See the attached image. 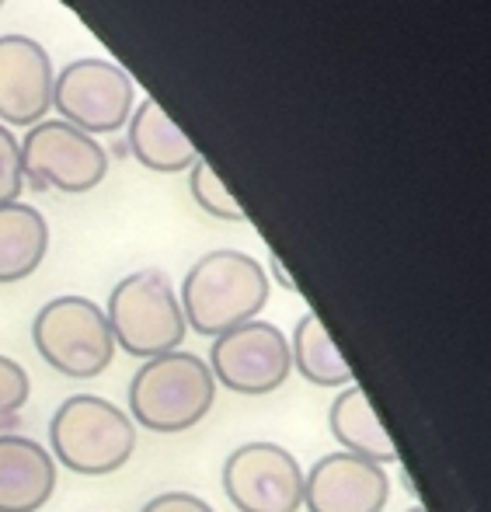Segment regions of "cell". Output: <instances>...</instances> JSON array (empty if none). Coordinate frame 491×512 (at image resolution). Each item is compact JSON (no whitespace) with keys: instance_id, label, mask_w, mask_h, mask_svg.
Instances as JSON below:
<instances>
[{"instance_id":"30bf717a","label":"cell","mask_w":491,"mask_h":512,"mask_svg":"<svg viewBox=\"0 0 491 512\" xmlns=\"http://www.w3.org/2000/svg\"><path fill=\"white\" fill-rule=\"evenodd\" d=\"M391 502L387 467L359 460L352 453H328L303 474L307 512H384Z\"/></svg>"},{"instance_id":"5b68a950","label":"cell","mask_w":491,"mask_h":512,"mask_svg":"<svg viewBox=\"0 0 491 512\" xmlns=\"http://www.w3.org/2000/svg\"><path fill=\"white\" fill-rule=\"evenodd\" d=\"M32 342L42 363L70 380L101 377L115 359V338L105 310L77 293L53 297L39 307L32 321Z\"/></svg>"},{"instance_id":"ac0fdd59","label":"cell","mask_w":491,"mask_h":512,"mask_svg":"<svg viewBox=\"0 0 491 512\" xmlns=\"http://www.w3.org/2000/svg\"><path fill=\"white\" fill-rule=\"evenodd\" d=\"M28 394H32L28 370L18 359L0 356V436L18 425V415L28 405Z\"/></svg>"},{"instance_id":"8992f818","label":"cell","mask_w":491,"mask_h":512,"mask_svg":"<svg viewBox=\"0 0 491 512\" xmlns=\"http://www.w3.org/2000/svg\"><path fill=\"white\" fill-rule=\"evenodd\" d=\"M209 373L220 387L241 398H265L276 394L293 373L290 363V338L272 321L237 324L223 331L209 345Z\"/></svg>"},{"instance_id":"7a4b0ae2","label":"cell","mask_w":491,"mask_h":512,"mask_svg":"<svg viewBox=\"0 0 491 512\" xmlns=\"http://www.w3.org/2000/svg\"><path fill=\"white\" fill-rule=\"evenodd\" d=\"M216 405V380L206 359L196 352H164L154 356L129 380V411L133 425L161 436L196 429Z\"/></svg>"},{"instance_id":"d6986e66","label":"cell","mask_w":491,"mask_h":512,"mask_svg":"<svg viewBox=\"0 0 491 512\" xmlns=\"http://www.w3.org/2000/svg\"><path fill=\"white\" fill-rule=\"evenodd\" d=\"M21 150H18V136L0 122V203H18L21 192Z\"/></svg>"},{"instance_id":"9a60e30c","label":"cell","mask_w":491,"mask_h":512,"mask_svg":"<svg viewBox=\"0 0 491 512\" xmlns=\"http://www.w3.org/2000/svg\"><path fill=\"white\" fill-rule=\"evenodd\" d=\"M49 251L46 216L28 203H0V283L28 279Z\"/></svg>"},{"instance_id":"ffe728a7","label":"cell","mask_w":491,"mask_h":512,"mask_svg":"<svg viewBox=\"0 0 491 512\" xmlns=\"http://www.w3.org/2000/svg\"><path fill=\"white\" fill-rule=\"evenodd\" d=\"M140 512H216V509L192 492H161V495H154Z\"/></svg>"},{"instance_id":"ba28073f","label":"cell","mask_w":491,"mask_h":512,"mask_svg":"<svg viewBox=\"0 0 491 512\" xmlns=\"http://www.w3.org/2000/svg\"><path fill=\"white\" fill-rule=\"evenodd\" d=\"M21 175H28L42 189L88 192L105 178L108 154L105 147L84 129L63 119L35 122L18 143Z\"/></svg>"},{"instance_id":"3957f363","label":"cell","mask_w":491,"mask_h":512,"mask_svg":"<svg viewBox=\"0 0 491 512\" xmlns=\"http://www.w3.org/2000/svg\"><path fill=\"white\" fill-rule=\"evenodd\" d=\"M49 453L56 467L81 478H105L133 460L136 425L108 398L74 394L49 418Z\"/></svg>"},{"instance_id":"52a82bcc","label":"cell","mask_w":491,"mask_h":512,"mask_svg":"<svg viewBox=\"0 0 491 512\" xmlns=\"http://www.w3.org/2000/svg\"><path fill=\"white\" fill-rule=\"evenodd\" d=\"M133 77L105 56H81L70 60L53 77V105L63 122L84 133H112L133 112Z\"/></svg>"},{"instance_id":"7402d4cb","label":"cell","mask_w":491,"mask_h":512,"mask_svg":"<svg viewBox=\"0 0 491 512\" xmlns=\"http://www.w3.org/2000/svg\"><path fill=\"white\" fill-rule=\"evenodd\" d=\"M404 512H429V509H422V506H411V509H404Z\"/></svg>"},{"instance_id":"603a6c76","label":"cell","mask_w":491,"mask_h":512,"mask_svg":"<svg viewBox=\"0 0 491 512\" xmlns=\"http://www.w3.org/2000/svg\"><path fill=\"white\" fill-rule=\"evenodd\" d=\"M0 4H4V0H0Z\"/></svg>"},{"instance_id":"2e32d148","label":"cell","mask_w":491,"mask_h":512,"mask_svg":"<svg viewBox=\"0 0 491 512\" xmlns=\"http://www.w3.org/2000/svg\"><path fill=\"white\" fill-rule=\"evenodd\" d=\"M290 363L303 380H310L314 387H349L352 370L349 363L338 352L335 338L328 335L324 321L307 310V314L296 321L293 338H290Z\"/></svg>"},{"instance_id":"9c48e42d","label":"cell","mask_w":491,"mask_h":512,"mask_svg":"<svg viewBox=\"0 0 491 512\" xmlns=\"http://www.w3.org/2000/svg\"><path fill=\"white\" fill-rule=\"evenodd\" d=\"M223 492L241 512H300L303 467L286 446L255 439L223 460Z\"/></svg>"},{"instance_id":"4fadbf2b","label":"cell","mask_w":491,"mask_h":512,"mask_svg":"<svg viewBox=\"0 0 491 512\" xmlns=\"http://www.w3.org/2000/svg\"><path fill=\"white\" fill-rule=\"evenodd\" d=\"M328 429L335 436V443L342 446V453H352V457L370 460V464L380 467L397 464L394 439L380 425L377 411H373L363 387L356 384L342 387V394L328 408Z\"/></svg>"},{"instance_id":"5bb4252c","label":"cell","mask_w":491,"mask_h":512,"mask_svg":"<svg viewBox=\"0 0 491 512\" xmlns=\"http://www.w3.org/2000/svg\"><path fill=\"white\" fill-rule=\"evenodd\" d=\"M129 147H133L136 161H143L154 171H185L199 157L196 143L175 126V119L150 95L129 115Z\"/></svg>"},{"instance_id":"277c9868","label":"cell","mask_w":491,"mask_h":512,"mask_svg":"<svg viewBox=\"0 0 491 512\" xmlns=\"http://www.w3.org/2000/svg\"><path fill=\"white\" fill-rule=\"evenodd\" d=\"M108 328H112L115 349L136 359H154L175 352L185 342V314L168 272L140 269L122 276L108 293Z\"/></svg>"},{"instance_id":"6da1fadb","label":"cell","mask_w":491,"mask_h":512,"mask_svg":"<svg viewBox=\"0 0 491 512\" xmlns=\"http://www.w3.org/2000/svg\"><path fill=\"white\" fill-rule=\"evenodd\" d=\"M269 290V272L258 258L234 248L206 251L185 272L182 293H178L185 328L216 338L237 324L255 321L269 304Z\"/></svg>"},{"instance_id":"7c38bea8","label":"cell","mask_w":491,"mask_h":512,"mask_svg":"<svg viewBox=\"0 0 491 512\" xmlns=\"http://www.w3.org/2000/svg\"><path fill=\"white\" fill-rule=\"evenodd\" d=\"M56 460L32 436H0V512H39L56 492Z\"/></svg>"},{"instance_id":"8fae6325","label":"cell","mask_w":491,"mask_h":512,"mask_svg":"<svg viewBox=\"0 0 491 512\" xmlns=\"http://www.w3.org/2000/svg\"><path fill=\"white\" fill-rule=\"evenodd\" d=\"M53 60L32 35H0V119L4 122H42L53 105Z\"/></svg>"},{"instance_id":"44dd1931","label":"cell","mask_w":491,"mask_h":512,"mask_svg":"<svg viewBox=\"0 0 491 512\" xmlns=\"http://www.w3.org/2000/svg\"><path fill=\"white\" fill-rule=\"evenodd\" d=\"M272 276H276L279 279V286H283V290H296V286H293V279L290 276H286V269H283V262H279V258H272Z\"/></svg>"},{"instance_id":"e0dca14e","label":"cell","mask_w":491,"mask_h":512,"mask_svg":"<svg viewBox=\"0 0 491 512\" xmlns=\"http://www.w3.org/2000/svg\"><path fill=\"white\" fill-rule=\"evenodd\" d=\"M189 189H192V199H196L209 216H220V220H244L241 203L230 196V189L220 182V175L209 168L206 157H196V161H192Z\"/></svg>"}]
</instances>
